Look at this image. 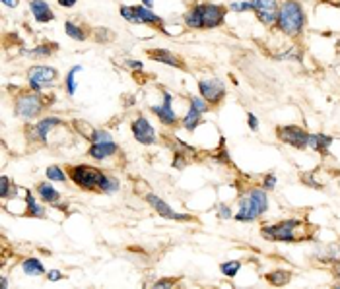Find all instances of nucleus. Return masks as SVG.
<instances>
[{"label": "nucleus", "mask_w": 340, "mask_h": 289, "mask_svg": "<svg viewBox=\"0 0 340 289\" xmlns=\"http://www.w3.org/2000/svg\"><path fill=\"white\" fill-rule=\"evenodd\" d=\"M276 22L286 35H297L305 24V12L297 0H284L278 6Z\"/></svg>", "instance_id": "1"}, {"label": "nucleus", "mask_w": 340, "mask_h": 289, "mask_svg": "<svg viewBox=\"0 0 340 289\" xmlns=\"http://www.w3.org/2000/svg\"><path fill=\"white\" fill-rule=\"evenodd\" d=\"M268 208V200L263 188H253L247 196L239 200V212L234 219L237 221H253L259 216H263Z\"/></svg>", "instance_id": "2"}, {"label": "nucleus", "mask_w": 340, "mask_h": 289, "mask_svg": "<svg viewBox=\"0 0 340 289\" xmlns=\"http://www.w3.org/2000/svg\"><path fill=\"white\" fill-rule=\"evenodd\" d=\"M70 179L74 181L82 190H101L105 181V173L93 165H74L70 167Z\"/></svg>", "instance_id": "3"}, {"label": "nucleus", "mask_w": 340, "mask_h": 289, "mask_svg": "<svg viewBox=\"0 0 340 289\" xmlns=\"http://www.w3.org/2000/svg\"><path fill=\"white\" fill-rule=\"evenodd\" d=\"M41 111H43V99H41V95H39L37 91L24 93V95H20V97L16 99L14 113L16 116H20V118H24V120L35 118Z\"/></svg>", "instance_id": "4"}, {"label": "nucleus", "mask_w": 340, "mask_h": 289, "mask_svg": "<svg viewBox=\"0 0 340 289\" xmlns=\"http://www.w3.org/2000/svg\"><path fill=\"white\" fill-rule=\"evenodd\" d=\"M57 70L53 66H45V64H37L31 66L28 70V84L33 91H41L45 87L53 86L57 82Z\"/></svg>", "instance_id": "5"}, {"label": "nucleus", "mask_w": 340, "mask_h": 289, "mask_svg": "<svg viewBox=\"0 0 340 289\" xmlns=\"http://www.w3.org/2000/svg\"><path fill=\"white\" fill-rule=\"evenodd\" d=\"M297 223H299L297 219H286V221L274 223V225H266V227H263V235L270 241L290 243V241H294V229Z\"/></svg>", "instance_id": "6"}, {"label": "nucleus", "mask_w": 340, "mask_h": 289, "mask_svg": "<svg viewBox=\"0 0 340 289\" xmlns=\"http://www.w3.org/2000/svg\"><path fill=\"white\" fill-rule=\"evenodd\" d=\"M131 130H133L134 140H136L138 144L152 146V144H156V142H158V134H156L154 126L150 124L146 116H138V118H134L133 124H131Z\"/></svg>", "instance_id": "7"}, {"label": "nucleus", "mask_w": 340, "mask_h": 289, "mask_svg": "<svg viewBox=\"0 0 340 289\" xmlns=\"http://www.w3.org/2000/svg\"><path fill=\"white\" fill-rule=\"evenodd\" d=\"M198 91L200 95L206 99L208 103H220L225 95V86H223L222 80L218 78H206V80H200L198 82Z\"/></svg>", "instance_id": "8"}, {"label": "nucleus", "mask_w": 340, "mask_h": 289, "mask_svg": "<svg viewBox=\"0 0 340 289\" xmlns=\"http://www.w3.org/2000/svg\"><path fill=\"white\" fill-rule=\"evenodd\" d=\"M276 134L284 144L294 146V148H307V136L309 134L299 126H280Z\"/></svg>", "instance_id": "9"}, {"label": "nucleus", "mask_w": 340, "mask_h": 289, "mask_svg": "<svg viewBox=\"0 0 340 289\" xmlns=\"http://www.w3.org/2000/svg\"><path fill=\"white\" fill-rule=\"evenodd\" d=\"M202 10V29H214L222 26L225 18V8L220 4H200Z\"/></svg>", "instance_id": "10"}, {"label": "nucleus", "mask_w": 340, "mask_h": 289, "mask_svg": "<svg viewBox=\"0 0 340 289\" xmlns=\"http://www.w3.org/2000/svg\"><path fill=\"white\" fill-rule=\"evenodd\" d=\"M251 2L253 10L257 12L263 24L270 26L276 22V18H278V2L276 0H251Z\"/></svg>", "instance_id": "11"}, {"label": "nucleus", "mask_w": 340, "mask_h": 289, "mask_svg": "<svg viewBox=\"0 0 340 289\" xmlns=\"http://www.w3.org/2000/svg\"><path fill=\"white\" fill-rule=\"evenodd\" d=\"M146 202L160 214L162 217H165V219H175V221H185V219H191V216H187V214H177L171 206L167 202H163L160 196H156V194H146Z\"/></svg>", "instance_id": "12"}, {"label": "nucleus", "mask_w": 340, "mask_h": 289, "mask_svg": "<svg viewBox=\"0 0 340 289\" xmlns=\"http://www.w3.org/2000/svg\"><path fill=\"white\" fill-rule=\"evenodd\" d=\"M152 113L158 116L165 126H173L177 122V115H175V111L171 107V95L169 93H163V103L162 105H154Z\"/></svg>", "instance_id": "13"}, {"label": "nucleus", "mask_w": 340, "mask_h": 289, "mask_svg": "<svg viewBox=\"0 0 340 289\" xmlns=\"http://www.w3.org/2000/svg\"><path fill=\"white\" fill-rule=\"evenodd\" d=\"M30 10L33 18L37 20V22H53L55 20V14H53V10H51V6L47 4V0H30Z\"/></svg>", "instance_id": "14"}, {"label": "nucleus", "mask_w": 340, "mask_h": 289, "mask_svg": "<svg viewBox=\"0 0 340 289\" xmlns=\"http://www.w3.org/2000/svg\"><path fill=\"white\" fill-rule=\"evenodd\" d=\"M148 57L154 58L156 62H162V64H167V66H173V68H183V62L179 60L173 53H169L167 49H152L148 51Z\"/></svg>", "instance_id": "15"}, {"label": "nucleus", "mask_w": 340, "mask_h": 289, "mask_svg": "<svg viewBox=\"0 0 340 289\" xmlns=\"http://www.w3.org/2000/svg\"><path fill=\"white\" fill-rule=\"evenodd\" d=\"M117 144L115 142H103V144H91L89 146V158L93 159H107L117 154Z\"/></svg>", "instance_id": "16"}, {"label": "nucleus", "mask_w": 340, "mask_h": 289, "mask_svg": "<svg viewBox=\"0 0 340 289\" xmlns=\"http://www.w3.org/2000/svg\"><path fill=\"white\" fill-rule=\"evenodd\" d=\"M59 124H62L59 118H55V116H45L43 120H39V122L35 124V136H37L39 140H47L49 132L53 130L55 126H59Z\"/></svg>", "instance_id": "17"}, {"label": "nucleus", "mask_w": 340, "mask_h": 289, "mask_svg": "<svg viewBox=\"0 0 340 289\" xmlns=\"http://www.w3.org/2000/svg\"><path fill=\"white\" fill-rule=\"evenodd\" d=\"M37 194L41 196L43 202H49V204H55L60 200V192L53 187L51 183H39V185H37Z\"/></svg>", "instance_id": "18"}, {"label": "nucleus", "mask_w": 340, "mask_h": 289, "mask_svg": "<svg viewBox=\"0 0 340 289\" xmlns=\"http://www.w3.org/2000/svg\"><path fill=\"white\" fill-rule=\"evenodd\" d=\"M185 24L192 29H202V10H200V4L192 6L191 10L185 14Z\"/></svg>", "instance_id": "19"}, {"label": "nucleus", "mask_w": 340, "mask_h": 289, "mask_svg": "<svg viewBox=\"0 0 340 289\" xmlns=\"http://www.w3.org/2000/svg\"><path fill=\"white\" fill-rule=\"evenodd\" d=\"M22 270H24V274L26 275L47 274V272H45V266L41 264V260H37V258H26V260L22 262Z\"/></svg>", "instance_id": "20"}, {"label": "nucleus", "mask_w": 340, "mask_h": 289, "mask_svg": "<svg viewBox=\"0 0 340 289\" xmlns=\"http://www.w3.org/2000/svg\"><path fill=\"white\" fill-rule=\"evenodd\" d=\"M136 10H138V16L142 18V22H144V24H148V26H162L163 24L162 18L156 14V12H152L148 6L140 4V6H136Z\"/></svg>", "instance_id": "21"}, {"label": "nucleus", "mask_w": 340, "mask_h": 289, "mask_svg": "<svg viewBox=\"0 0 340 289\" xmlns=\"http://www.w3.org/2000/svg\"><path fill=\"white\" fill-rule=\"evenodd\" d=\"M200 116H202V113H198L194 107H191V109L187 111L185 118H183V126H185L189 132L196 130V126L200 124Z\"/></svg>", "instance_id": "22"}, {"label": "nucleus", "mask_w": 340, "mask_h": 289, "mask_svg": "<svg viewBox=\"0 0 340 289\" xmlns=\"http://www.w3.org/2000/svg\"><path fill=\"white\" fill-rule=\"evenodd\" d=\"M26 206H28V216L30 217H43L45 216V208L37 204V200L33 198L31 192H26Z\"/></svg>", "instance_id": "23"}, {"label": "nucleus", "mask_w": 340, "mask_h": 289, "mask_svg": "<svg viewBox=\"0 0 340 289\" xmlns=\"http://www.w3.org/2000/svg\"><path fill=\"white\" fill-rule=\"evenodd\" d=\"M64 31H66V35H68L70 39H74V41H86V37H88V33L80 28L78 24H74V22H66V24H64Z\"/></svg>", "instance_id": "24"}, {"label": "nucleus", "mask_w": 340, "mask_h": 289, "mask_svg": "<svg viewBox=\"0 0 340 289\" xmlns=\"http://www.w3.org/2000/svg\"><path fill=\"white\" fill-rule=\"evenodd\" d=\"M121 16L129 22V24H138V26H142L144 22H142V18L138 16V10H136V6H121Z\"/></svg>", "instance_id": "25"}, {"label": "nucleus", "mask_w": 340, "mask_h": 289, "mask_svg": "<svg viewBox=\"0 0 340 289\" xmlns=\"http://www.w3.org/2000/svg\"><path fill=\"white\" fill-rule=\"evenodd\" d=\"M290 277H292L290 272H284V270L266 274V279H268V283H270V285H286V283L290 281Z\"/></svg>", "instance_id": "26"}, {"label": "nucleus", "mask_w": 340, "mask_h": 289, "mask_svg": "<svg viewBox=\"0 0 340 289\" xmlns=\"http://www.w3.org/2000/svg\"><path fill=\"white\" fill-rule=\"evenodd\" d=\"M239 268H241V262H237V260L220 264V272H222L225 277H236L237 272H239Z\"/></svg>", "instance_id": "27"}, {"label": "nucleus", "mask_w": 340, "mask_h": 289, "mask_svg": "<svg viewBox=\"0 0 340 289\" xmlns=\"http://www.w3.org/2000/svg\"><path fill=\"white\" fill-rule=\"evenodd\" d=\"M10 190H14L16 192L18 188H16V185L10 183V179H8L6 175H2V177H0V198H2V200L10 198Z\"/></svg>", "instance_id": "28"}, {"label": "nucleus", "mask_w": 340, "mask_h": 289, "mask_svg": "<svg viewBox=\"0 0 340 289\" xmlns=\"http://www.w3.org/2000/svg\"><path fill=\"white\" fill-rule=\"evenodd\" d=\"M89 142L91 144H103V142H113V136L107 130H91L89 136Z\"/></svg>", "instance_id": "29"}, {"label": "nucleus", "mask_w": 340, "mask_h": 289, "mask_svg": "<svg viewBox=\"0 0 340 289\" xmlns=\"http://www.w3.org/2000/svg\"><path fill=\"white\" fill-rule=\"evenodd\" d=\"M47 177H49V181H57V183H64L66 181V173L60 169L59 165L47 167Z\"/></svg>", "instance_id": "30"}, {"label": "nucleus", "mask_w": 340, "mask_h": 289, "mask_svg": "<svg viewBox=\"0 0 340 289\" xmlns=\"http://www.w3.org/2000/svg\"><path fill=\"white\" fill-rule=\"evenodd\" d=\"M80 70H82V66H74V68H70V72L66 76V91H68V95L76 93V74Z\"/></svg>", "instance_id": "31"}, {"label": "nucleus", "mask_w": 340, "mask_h": 289, "mask_svg": "<svg viewBox=\"0 0 340 289\" xmlns=\"http://www.w3.org/2000/svg\"><path fill=\"white\" fill-rule=\"evenodd\" d=\"M119 190V181L115 177H111V175H105V181L103 185H101V192H107V194H113V192H117Z\"/></svg>", "instance_id": "32"}, {"label": "nucleus", "mask_w": 340, "mask_h": 289, "mask_svg": "<svg viewBox=\"0 0 340 289\" xmlns=\"http://www.w3.org/2000/svg\"><path fill=\"white\" fill-rule=\"evenodd\" d=\"M191 107H194L198 113H208V101L202 97V95H192L191 97Z\"/></svg>", "instance_id": "33"}, {"label": "nucleus", "mask_w": 340, "mask_h": 289, "mask_svg": "<svg viewBox=\"0 0 340 289\" xmlns=\"http://www.w3.org/2000/svg\"><path fill=\"white\" fill-rule=\"evenodd\" d=\"M26 55H30V57H49L51 53H53V49L51 47H47V45H39V47H35V49H31V51H24Z\"/></svg>", "instance_id": "34"}, {"label": "nucleus", "mask_w": 340, "mask_h": 289, "mask_svg": "<svg viewBox=\"0 0 340 289\" xmlns=\"http://www.w3.org/2000/svg\"><path fill=\"white\" fill-rule=\"evenodd\" d=\"M234 12H243V10H253V2H232V6H230Z\"/></svg>", "instance_id": "35"}, {"label": "nucleus", "mask_w": 340, "mask_h": 289, "mask_svg": "<svg viewBox=\"0 0 340 289\" xmlns=\"http://www.w3.org/2000/svg\"><path fill=\"white\" fill-rule=\"evenodd\" d=\"M317 136H319V152L328 150L330 144H332V138H330V136H325V134H317Z\"/></svg>", "instance_id": "36"}, {"label": "nucleus", "mask_w": 340, "mask_h": 289, "mask_svg": "<svg viewBox=\"0 0 340 289\" xmlns=\"http://www.w3.org/2000/svg\"><path fill=\"white\" fill-rule=\"evenodd\" d=\"M123 66L131 68V70H142L144 68V64L140 60H123Z\"/></svg>", "instance_id": "37"}, {"label": "nucleus", "mask_w": 340, "mask_h": 289, "mask_svg": "<svg viewBox=\"0 0 340 289\" xmlns=\"http://www.w3.org/2000/svg\"><path fill=\"white\" fill-rule=\"evenodd\" d=\"M47 279L49 281H60V279H64V274L60 270H49L47 272Z\"/></svg>", "instance_id": "38"}, {"label": "nucleus", "mask_w": 340, "mask_h": 289, "mask_svg": "<svg viewBox=\"0 0 340 289\" xmlns=\"http://www.w3.org/2000/svg\"><path fill=\"white\" fill-rule=\"evenodd\" d=\"M111 29H105V28H99L95 29V37L99 39V41H107V39H111V33H109Z\"/></svg>", "instance_id": "39"}, {"label": "nucleus", "mask_w": 340, "mask_h": 289, "mask_svg": "<svg viewBox=\"0 0 340 289\" xmlns=\"http://www.w3.org/2000/svg\"><path fill=\"white\" fill-rule=\"evenodd\" d=\"M218 214H220V217H223V219H230V217H232V210H230L225 204H222V206H218Z\"/></svg>", "instance_id": "40"}, {"label": "nucleus", "mask_w": 340, "mask_h": 289, "mask_svg": "<svg viewBox=\"0 0 340 289\" xmlns=\"http://www.w3.org/2000/svg\"><path fill=\"white\" fill-rule=\"evenodd\" d=\"M263 187L268 188V190H270V188H274L276 187V177H274V175H268V177L265 179V183H263Z\"/></svg>", "instance_id": "41"}, {"label": "nucleus", "mask_w": 340, "mask_h": 289, "mask_svg": "<svg viewBox=\"0 0 340 289\" xmlns=\"http://www.w3.org/2000/svg\"><path fill=\"white\" fill-rule=\"evenodd\" d=\"M247 118H249V128H251V130H257V128H259V120H257V116L253 115V113H249Z\"/></svg>", "instance_id": "42"}, {"label": "nucleus", "mask_w": 340, "mask_h": 289, "mask_svg": "<svg viewBox=\"0 0 340 289\" xmlns=\"http://www.w3.org/2000/svg\"><path fill=\"white\" fill-rule=\"evenodd\" d=\"M76 2L78 0H59V4L62 8H72V6H76Z\"/></svg>", "instance_id": "43"}, {"label": "nucleus", "mask_w": 340, "mask_h": 289, "mask_svg": "<svg viewBox=\"0 0 340 289\" xmlns=\"http://www.w3.org/2000/svg\"><path fill=\"white\" fill-rule=\"evenodd\" d=\"M173 285V281H169V279H165V281H156L154 283V287H171Z\"/></svg>", "instance_id": "44"}, {"label": "nucleus", "mask_w": 340, "mask_h": 289, "mask_svg": "<svg viewBox=\"0 0 340 289\" xmlns=\"http://www.w3.org/2000/svg\"><path fill=\"white\" fill-rule=\"evenodd\" d=\"M18 2H20V0H2V4H4V6H8V8H16V6H18Z\"/></svg>", "instance_id": "45"}, {"label": "nucleus", "mask_w": 340, "mask_h": 289, "mask_svg": "<svg viewBox=\"0 0 340 289\" xmlns=\"http://www.w3.org/2000/svg\"><path fill=\"white\" fill-rule=\"evenodd\" d=\"M0 287L2 289L8 287V277H0Z\"/></svg>", "instance_id": "46"}, {"label": "nucleus", "mask_w": 340, "mask_h": 289, "mask_svg": "<svg viewBox=\"0 0 340 289\" xmlns=\"http://www.w3.org/2000/svg\"><path fill=\"white\" fill-rule=\"evenodd\" d=\"M142 4H144V6H152V4H154V0H142Z\"/></svg>", "instance_id": "47"}, {"label": "nucleus", "mask_w": 340, "mask_h": 289, "mask_svg": "<svg viewBox=\"0 0 340 289\" xmlns=\"http://www.w3.org/2000/svg\"><path fill=\"white\" fill-rule=\"evenodd\" d=\"M336 277H338V279H340V264H338V266H336Z\"/></svg>", "instance_id": "48"}, {"label": "nucleus", "mask_w": 340, "mask_h": 289, "mask_svg": "<svg viewBox=\"0 0 340 289\" xmlns=\"http://www.w3.org/2000/svg\"><path fill=\"white\" fill-rule=\"evenodd\" d=\"M338 187H340V181H338Z\"/></svg>", "instance_id": "49"}]
</instances>
